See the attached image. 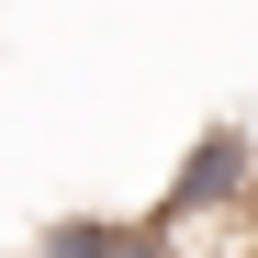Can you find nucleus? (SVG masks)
<instances>
[{"label":"nucleus","instance_id":"obj_1","mask_svg":"<svg viewBox=\"0 0 258 258\" xmlns=\"http://www.w3.org/2000/svg\"><path fill=\"white\" fill-rule=\"evenodd\" d=\"M112 247H123L112 213H79V225H45V247H34V258H112Z\"/></svg>","mask_w":258,"mask_h":258}]
</instances>
